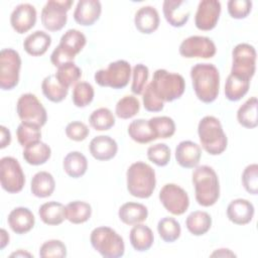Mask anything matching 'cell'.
<instances>
[{"label": "cell", "instance_id": "1", "mask_svg": "<svg viewBox=\"0 0 258 258\" xmlns=\"http://www.w3.org/2000/svg\"><path fill=\"white\" fill-rule=\"evenodd\" d=\"M192 88L204 103L214 102L220 91V73L213 63H197L190 69Z\"/></svg>", "mask_w": 258, "mask_h": 258}, {"label": "cell", "instance_id": "2", "mask_svg": "<svg viewBox=\"0 0 258 258\" xmlns=\"http://www.w3.org/2000/svg\"><path fill=\"white\" fill-rule=\"evenodd\" d=\"M195 186V197L199 205L211 207L220 198V182L216 171L209 165H200L195 168L191 175Z\"/></svg>", "mask_w": 258, "mask_h": 258}, {"label": "cell", "instance_id": "3", "mask_svg": "<svg viewBox=\"0 0 258 258\" xmlns=\"http://www.w3.org/2000/svg\"><path fill=\"white\" fill-rule=\"evenodd\" d=\"M127 189L135 198L147 199L151 197L156 185L154 169L147 163L137 161L132 163L126 172Z\"/></svg>", "mask_w": 258, "mask_h": 258}, {"label": "cell", "instance_id": "4", "mask_svg": "<svg viewBox=\"0 0 258 258\" xmlns=\"http://www.w3.org/2000/svg\"><path fill=\"white\" fill-rule=\"evenodd\" d=\"M198 134L203 148L209 154L219 155L226 150L228 139L218 118L205 116L199 123Z\"/></svg>", "mask_w": 258, "mask_h": 258}, {"label": "cell", "instance_id": "5", "mask_svg": "<svg viewBox=\"0 0 258 258\" xmlns=\"http://www.w3.org/2000/svg\"><path fill=\"white\" fill-rule=\"evenodd\" d=\"M149 86L162 102H172L179 99L185 90V82L181 75L169 73L163 69L154 72Z\"/></svg>", "mask_w": 258, "mask_h": 258}, {"label": "cell", "instance_id": "6", "mask_svg": "<svg viewBox=\"0 0 258 258\" xmlns=\"http://www.w3.org/2000/svg\"><path fill=\"white\" fill-rule=\"evenodd\" d=\"M93 248L105 258H119L124 255L123 238L110 227L95 228L90 236Z\"/></svg>", "mask_w": 258, "mask_h": 258}, {"label": "cell", "instance_id": "7", "mask_svg": "<svg viewBox=\"0 0 258 258\" xmlns=\"http://www.w3.org/2000/svg\"><path fill=\"white\" fill-rule=\"evenodd\" d=\"M87 39L83 32L78 29L67 30L59 41V44L53 49L50 55L51 63L59 68L60 66L74 61L75 56L81 52L86 45Z\"/></svg>", "mask_w": 258, "mask_h": 258}, {"label": "cell", "instance_id": "8", "mask_svg": "<svg viewBox=\"0 0 258 258\" xmlns=\"http://www.w3.org/2000/svg\"><path fill=\"white\" fill-rule=\"evenodd\" d=\"M131 67L127 60L118 59L109 63L107 69L99 70L95 73V82L101 87L112 89L125 88L130 80Z\"/></svg>", "mask_w": 258, "mask_h": 258}, {"label": "cell", "instance_id": "9", "mask_svg": "<svg viewBox=\"0 0 258 258\" xmlns=\"http://www.w3.org/2000/svg\"><path fill=\"white\" fill-rule=\"evenodd\" d=\"M21 57L12 48H3L0 52V88L4 91L14 89L19 82Z\"/></svg>", "mask_w": 258, "mask_h": 258}, {"label": "cell", "instance_id": "10", "mask_svg": "<svg viewBox=\"0 0 258 258\" xmlns=\"http://www.w3.org/2000/svg\"><path fill=\"white\" fill-rule=\"evenodd\" d=\"M231 74L243 79L253 78L256 69V50L249 43H239L232 51Z\"/></svg>", "mask_w": 258, "mask_h": 258}, {"label": "cell", "instance_id": "11", "mask_svg": "<svg viewBox=\"0 0 258 258\" xmlns=\"http://www.w3.org/2000/svg\"><path fill=\"white\" fill-rule=\"evenodd\" d=\"M16 111L20 120L24 123L33 124L40 128L46 123V110L33 94L21 95L17 101Z\"/></svg>", "mask_w": 258, "mask_h": 258}, {"label": "cell", "instance_id": "12", "mask_svg": "<svg viewBox=\"0 0 258 258\" xmlns=\"http://www.w3.org/2000/svg\"><path fill=\"white\" fill-rule=\"evenodd\" d=\"M1 186L9 194H17L25 184V176L17 159L5 156L0 160Z\"/></svg>", "mask_w": 258, "mask_h": 258}, {"label": "cell", "instance_id": "13", "mask_svg": "<svg viewBox=\"0 0 258 258\" xmlns=\"http://www.w3.org/2000/svg\"><path fill=\"white\" fill-rule=\"evenodd\" d=\"M74 4L73 0H49L41 10V23L49 31H58L67 23V12Z\"/></svg>", "mask_w": 258, "mask_h": 258}, {"label": "cell", "instance_id": "14", "mask_svg": "<svg viewBox=\"0 0 258 258\" xmlns=\"http://www.w3.org/2000/svg\"><path fill=\"white\" fill-rule=\"evenodd\" d=\"M158 197L165 210L172 215H182L188 209L189 198L187 192L175 183L164 184Z\"/></svg>", "mask_w": 258, "mask_h": 258}, {"label": "cell", "instance_id": "15", "mask_svg": "<svg viewBox=\"0 0 258 258\" xmlns=\"http://www.w3.org/2000/svg\"><path fill=\"white\" fill-rule=\"evenodd\" d=\"M178 50L180 55L185 58H211L217 51L214 41L201 35H192L183 39Z\"/></svg>", "mask_w": 258, "mask_h": 258}, {"label": "cell", "instance_id": "16", "mask_svg": "<svg viewBox=\"0 0 258 258\" xmlns=\"http://www.w3.org/2000/svg\"><path fill=\"white\" fill-rule=\"evenodd\" d=\"M221 9V3L218 0L200 1L195 16L196 27L204 31L214 29L218 23Z\"/></svg>", "mask_w": 258, "mask_h": 258}, {"label": "cell", "instance_id": "17", "mask_svg": "<svg viewBox=\"0 0 258 258\" xmlns=\"http://www.w3.org/2000/svg\"><path fill=\"white\" fill-rule=\"evenodd\" d=\"M162 11L165 20L173 27L183 26L190 15L189 1L165 0L162 4Z\"/></svg>", "mask_w": 258, "mask_h": 258}, {"label": "cell", "instance_id": "18", "mask_svg": "<svg viewBox=\"0 0 258 258\" xmlns=\"http://www.w3.org/2000/svg\"><path fill=\"white\" fill-rule=\"evenodd\" d=\"M10 23L12 28L19 34L29 31L36 23L35 7L28 3L17 5L11 13Z\"/></svg>", "mask_w": 258, "mask_h": 258}, {"label": "cell", "instance_id": "19", "mask_svg": "<svg viewBox=\"0 0 258 258\" xmlns=\"http://www.w3.org/2000/svg\"><path fill=\"white\" fill-rule=\"evenodd\" d=\"M102 12L101 2L98 0H80L74 11V19L83 26L93 25Z\"/></svg>", "mask_w": 258, "mask_h": 258}, {"label": "cell", "instance_id": "20", "mask_svg": "<svg viewBox=\"0 0 258 258\" xmlns=\"http://www.w3.org/2000/svg\"><path fill=\"white\" fill-rule=\"evenodd\" d=\"M202 156V148L196 142L184 140L175 148V160L183 168L197 167Z\"/></svg>", "mask_w": 258, "mask_h": 258}, {"label": "cell", "instance_id": "21", "mask_svg": "<svg viewBox=\"0 0 258 258\" xmlns=\"http://www.w3.org/2000/svg\"><path fill=\"white\" fill-rule=\"evenodd\" d=\"M89 150L95 159L107 161L115 157L118 151V145L112 137L107 135H99L91 140Z\"/></svg>", "mask_w": 258, "mask_h": 258}, {"label": "cell", "instance_id": "22", "mask_svg": "<svg viewBox=\"0 0 258 258\" xmlns=\"http://www.w3.org/2000/svg\"><path fill=\"white\" fill-rule=\"evenodd\" d=\"M7 222L14 233L22 235L28 233L34 227L35 218L29 209L18 207L9 213Z\"/></svg>", "mask_w": 258, "mask_h": 258}, {"label": "cell", "instance_id": "23", "mask_svg": "<svg viewBox=\"0 0 258 258\" xmlns=\"http://www.w3.org/2000/svg\"><path fill=\"white\" fill-rule=\"evenodd\" d=\"M227 217L236 225H246L254 217V206L248 200L236 199L229 204Z\"/></svg>", "mask_w": 258, "mask_h": 258}, {"label": "cell", "instance_id": "24", "mask_svg": "<svg viewBox=\"0 0 258 258\" xmlns=\"http://www.w3.org/2000/svg\"><path fill=\"white\" fill-rule=\"evenodd\" d=\"M159 22V14L152 6H143L135 13V27L143 34H150L154 32L158 28Z\"/></svg>", "mask_w": 258, "mask_h": 258}, {"label": "cell", "instance_id": "25", "mask_svg": "<svg viewBox=\"0 0 258 258\" xmlns=\"http://www.w3.org/2000/svg\"><path fill=\"white\" fill-rule=\"evenodd\" d=\"M50 44V35L42 30H36L26 36L23 41V48L32 56H40L46 52Z\"/></svg>", "mask_w": 258, "mask_h": 258}, {"label": "cell", "instance_id": "26", "mask_svg": "<svg viewBox=\"0 0 258 258\" xmlns=\"http://www.w3.org/2000/svg\"><path fill=\"white\" fill-rule=\"evenodd\" d=\"M118 216L121 222L126 225L134 226L144 222L148 217L147 208L139 203H125L118 211Z\"/></svg>", "mask_w": 258, "mask_h": 258}, {"label": "cell", "instance_id": "27", "mask_svg": "<svg viewBox=\"0 0 258 258\" xmlns=\"http://www.w3.org/2000/svg\"><path fill=\"white\" fill-rule=\"evenodd\" d=\"M38 215L40 220L48 226L60 225L67 219L66 207L58 202H47L39 207Z\"/></svg>", "mask_w": 258, "mask_h": 258}, {"label": "cell", "instance_id": "28", "mask_svg": "<svg viewBox=\"0 0 258 258\" xmlns=\"http://www.w3.org/2000/svg\"><path fill=\"white\" fill-rule=\"evenodd\" d=\"M129 239L132 247L138 252H144L151 248L154 236L152 230L143 225V224H136L130 231Z\"/></svg>", "mask_w": 258, "mask_h": 258}, {"label": "cell", "instance_id": "29", "mask_svg": "<svg viewBox=\"0 0 258 258\" xmlns=\"http://www.w3.org/2000/svg\"><path fill=\"white\" fill-rule=\"evenodd\" d=\"M55 188L53 176L47 171H38L31 179L30 190L37 198L50 197Z\"/></svg>", "mask_w": 258, "mask_h": 258}, {"label": "cell", "instance_id": "30", "mask_svg": "<svg viewBox=\"0 0 258 258\" xmlns=\"http://www.w3.org/2000/svg\"><path fill=\"white\" fill-rule=\"evenodd\" d=\"M62 166L64 172L69 176L79 178L86 173L88 169V160L83 153L79 151H72L63 158Z\"/></svg>", "mask_w": 258, "mask_h": 258}, {"label": "cell", "instance_id": "31", "mask_svg": "<svg viewBox=\"0 0 258 258\" xmlns=\"http://www.w3.org/2000/svg\"><path fill=\"white\" fill-rule=\"evenodd\" d=\"M22 155L28 164L41 165L49 159L51 149L46 143L38 141L24 147Z\"/></svg>", "mask_w": 258, "mask_h": 258}, {"label": "cell", "instance_id": "32", "mask_svg": "<svg viewBox=\"0 0 258 258\" xmlns=\"http://www.w3.org/2000/svg\"><path fill=\"white\" fill-rule=\"evenodd\" d=\"M249 87L250 80L230 74L225 84V96L229 101L237 102L248 93Z\"/></svg>", "mask_w": 258, "mask_h": 258}, {"label": "cell", "instance_id": "33", "mask_svg": "<svg viewBox=\"0 0 258 258\" xmlns=\"http://www.w3.org/2000/svg\"><path fill=\"white\" fill-rule=\"evenodd\" d=\"M186 229L194 236L205 235L212 226L211 216L204 211L191 212L185 220Z\"/></svg>", "mask_w": 258, "mask_h": 258}, {"label": "cell", "instance_id": "34", "mask_svg": "<svg viewBox=\"0 0 258 258\" xmlns=\"http://www.w3.org/2000/svg\"><path fill=\"white\" fill-rule=\"evenodd\" d=\"M41 90L47 100L53 103H59L66 99L69 89L62 86L55 75H48L41 83Z\"/></svg>", "mask_w": 258, "mask_h": 258}, {"label": "cell", "instance_id": "35", "mask_svg": "<svg viewBox=\"0 0 258 258\" xmlns=\"http://www.w3.org/2000/svg\"><path fill=\"white\" fill-rule=\"evenodd\" d=\"M257 106L258 101L256 97L249 98L243 105L240 106L237 112V120L240 125L248 129L257 127Z\"/></svg>", "mask_w": 258, "mask_h": 258}, {"label": "cell", "instance_id": "36", "mask_svg": "<svg viewBox=\"0 0 258 258\" xmlns=\"http://www.w3.org/2000/svg\"><path fill=\"white\" fill-rule=\"evenodd\" d=\"M128 134L132 140L137 143L145 144L156 139L148 120L136 119L128 126Z\"/></svg>", "mask_w": 258, "mask_h": 258}, {"label": "cell", "instance_id": "37", "mask_svg": "<svg viewBox=\"0 0 258 258\" xmlns=\"http://www.w3.org/2000/svg\"><path fill=\"white\" fill-rule=\"evenodd\" d=\"M67 220L72 224H83L87 222L92 215L90 204L82 201H74L66 206Z\"/></svg>", "mask_w": 258, "mask_h": 258}, {"label": "cell", "instance_id": "38", "mask_svg": "<svg viewBox=\"0 0 258 258\" xmlns=\"http://www.w3.org/2000/svg\"><path fill=\"white\" fill-rule=\"evenodd\" d=\"M157 231L160 238L166 243H172L176 241L181 233L179 223L171 217L162 218L157 224Z\"/></svg>", "mask_w": 258, "mask_h": 258}, {"label": "cell", "instance_id": "39", "mask_svg": "<svg viewBox=\"0 0 258 258\" xmlns=\"http://www.w3.org/2000/svg\"><path fill=\"white\" fill-rule=\"evenodd\" d=\"M148 122L156 139L170 138L175 132V123L171 118L167 116L152 117L148 120Z\"/></svg>", "mask_w": 258, "mask_h": 258}, {"label": "cell", "instance_id": "40", "mask_svg": "<svg viewBox=\"0 0 258 258\" xmlns=\"http://www.w3.org/2000/svg\"><path fill=\"white\" fill-rule=\"evenodd\" d=\"M90 125L97 131L111 129L115 125V117L108 108H99L89 117Z\"/></svg>", "mask_w": 258, "mask_h": 258}, {"label": "cell", "instance_id": "41", "mask_svg": "<svg viewBox=\"0 0 258 258\" xmlns=\"http://www.w3.org/2000/svg\"><path fill=\"white\" fill-rule=\"evenodd\" d=\"M54 75L57 81L69 89L81 79L82 71L74 61H71L57 68V71Z\"/></svg>", "mask_w": 258, "mask_h": 258}, {"label": "cell", "instance_id": "42", "mask_svg": "<svg viewBox=\"0 0 258 258\" xmlns=\"http://www.w3.org/2000/svg\"><path fill=\"white\" fill-rule=\"evenodd\" d=\"M16 136L19 144L22 147H26L30 144L40 141V138H41L40 127L33 124L21 122L16 129Z\"/></svg>", "mask_w": 258, "mask_h": 258}, {"label": "cell", "instance_id": "43", "mask_svg": "<svg viewBox=\"0 0 258 258\" xmlns=\"http://www.w3.org/2000/svg\"><path fill=\"white\" fill-rule=\"evenodd\" d=\"M140 110V103L134 96H125L121 98L115 108L116 116L120 119H129L134 117Z\"/></svg>", "mask_w": 258, "mask_h": 258}, {"label": "cell", "instance_id": "44", "mask_svg": "<svg viewBox=\"0 0 258 258\" xmlns=\"http://www.w3.org/2000/svg\"><path fill=\"white\" fill-rule=\"evenodd\" d=\"M94 88L87 82L77 83L73 90V103L76 107L84 108L88 106L94 99Z\"/></svg>", "mask_w": 258, "mask_h": 258}, {"label": "cell", "instance_id": "45", "mask_svg": "<svg viewBox=\"0 0 258 258\" xmlns=\"http://www.w3.org/2000/svg\"><path fill=\"white\" fill-rule=\"evenodd\" d=\"M147 157L157 166H165L170 160V149L164 143H156L147 149Z\"/></svg>", "mask_w": 258, "mask_h": 258}, {"label": "cell", "instance_id": "46", "mask_svg": "<svg viewBox=\"0 0 258 258\" xmlns=\"http://www.w3.org/2000/svg\"><path fill=\"white\" fill-rule=\"evenodd\" d=\"M133 80L131 85V91L135 95H141L146 87V83L149 77V70L142 63L136 64L133 70Z\"/></svg>", "mask_w": 258, "mask_h": 258}, {"label": "cell", "instance_id": "47", "mask_svg": "<svg viewBox=\"0 0 258 258\" xmlns=\"http://www.w3.org/2000/svg\"><path fill=\"white\" fill-rule=\"evenodd\" d=\"M39 256L42 258H63L67 256V247L59 240H48L40 246Z\"/></svg>", "mask_w": 258, "mask_h": 258}, {"label": "cell", "instance_id": "48", "mask_svg": "<svg viewBox=\"0 0 258 258\" xmlns=\"http://www.w3.org/2000/svg\"><path fill=\"white\" fill-rule=\"evenodd\" d=\"M242 183L249 194L254 196L258 194V165L256 163L246 166L242 173Z\"/></svg>", "mask_w": 258, "mask_h": 258}, {"label": "cell", "instance_id": "49", "mask_svg": "<svg viewBox=\"0 0 258 258\" xmlns=\"http://www.w3.org/2000/svg\"><path fill=\"white\" fill-rule=\"evenodd\" d=\"M227 6L228 12L232 18L243 19L251 12L252 2L249 0H230Z\"/></svg>", "mask_w": 258, "mask_h": 258}, {"label": "cell", "instance_id": "50", "mask_svg": "<svg viewBox=\"0 0 258 258\" xmlns=\"http://www.w3.org/2000/svg\"><path fill=\"white\" fill-rule=\"evenodd\" d=\"M90 133L88 126L81 121H73L66 127V134L73 141H83Z\"/></svg>", "mask_w": 258, "mask_h": 258}, {"label": "cell", "instance_id": "51", "mask_svg": "<svg viewBox=\"0 0 258 258\" xmlns=\"http://www.w3.org/2000/svg\"><path fill=\"white\" fill-rule=\"evenodd\" d=\"M143 106L146 111L149 112H159L164 107V102H162L152 91L149 84L145 87L143 93Z\"/></svg>", "mask_w": 258, "mask_h": 258}, {"label": "cell", "instance_id": "52", "mask_svg": "<svg viewBox=\"0 0 258 258\" xmlns=\"http://www.w3.org/2000/svg\"><path fill=\"white\" fill-rule=\"evenodd\" d=\"M0 131H1L0 147L1 148H5L11 142V134H10V131L6 127H4V126L0 127Z\"/></svg>", "mask_w": 258, "mask_h": 258}, {"label": "cell", "instance_id": "53", "mask_svg": "<svg viewBox=\"0 0 258 258\" xmlns=\"http://www.w3.org/2000/svg\"><path fill=\"white\" fill-rule=\"evenodd\" d=\"M212 257H236V255L229 249H219L211 254Z\"/></svg>", "mask_w": 258, "mask_h": 258}, {"label": "cell", "instance_id": "54", "mask_svg": "<svg viewBox=\"0 0 258 258\" xmlns=\"http://www.w3.org/2000/svg\"><path fill=\"white\" fill-rule=\"evenodd\" d=\"M0 249H4L5 246L9 243V235L7 234V232L4 229H1V234H0Z\"/></svg>", "mask_w": 258, "mask_h": 258}, {"label": "cell", "instance_id": "55", "mask_svg": "<svg viewBox=\"0 0 258 258\" xmlns=\"http://www.w3.org/2000/svg\"><path fill=\"white\" fill-rule=\"evenodd\" d=\"M25 256L26 257H32V255L30 253H28V252H26L24 250H21V249H19L18 251L14 252V253H12L10 255V257H25Z\"/></svg>", "mask_w": 258, "mask_h": 258}]
</instances>
